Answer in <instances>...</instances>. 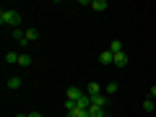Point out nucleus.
<instances>
[{
  "label": "nucleus",
  "mask_w": 156,
  "mask_h": 117,
  "mask_svg": "<svg viewBox=\"0 0 156 117\" xmlns=\"http://www.w3.org/2000/svg\"><path fill=\"white\" fill-rule=\"evenodd\" d=\"M0 23L3 26H11V29H21V13L5 8V11H0Z\"/></svg>",
  "instance_id": "nucleus-1"
},
{
  "label": "nucleus",
  "mask_w": 156,
  "mask_h": 117,
  "mask_svg": "<svg viewBox=\"0 0 156 117\" xmlns=\"http://www.w3.org/2000/svg\"><path fill=\"white\" fill-rule=\"evenodd\" d=\"M83 5H89L91 11H96V13H101V11H107V8H109V3H107V0H83Z\"/></svg>",
  "instance_id": "nucleus-2"
},
{
  "label": "nucleus",
  "mask_w": 156,
  "mask_h": 117,
  "mask_svg": "<svg viewBox=\"0 0 156 117\" xmlns=\"http://www.w3.org/2000/svg\"><path fill=\"white\" fill-rule=\"evenodd\" d=\"M37 39H39V29H26V34H23V42H21V44L26 47L29 42H37Z\"/></svg>",
  "instance_id": "nucleus-3"
},
{
  "label": "nucleus",
  "mask_w": 156,
  "mask_h": 117,
  "mask_svg": "<svg viewBox=\"0 0 156 117\" xmlns=\"http://www.w3.org/2000/svg\"><path fill=\"white\" fill-rule=\"evenodd\" d=\"M99 62H101V65H115V55H112L109 50H104L99 55Z\"/></svg>",
  "instance_id": "nucleus-4"
},
{
  "label": "nucleus",
  "mask_w": 156,
  "mask_h": 117,
  "mask_svg": "<svg viewBox=\"0 0 156 117\" xmlns=\"http://www.w3.org/2000/svg\"><path fill=\"white\" fill-rule=\"evenodd\" d=\"M91 104H94V107H104V109H107V94H96V96H91Z\"/></svg>",
  "instance_id": "nucleus-5"
},
{
  "label": "nucleus",
  "mask_w": 156,
  "mask_h": 117,
  "mask_svg": "<svg viewBox=\"0 0 156 117\" xmlns=\"http://www.w3.org/2000/svg\"><path fill=\"white\" fill-rule=\"evenodd\" d=\"M81 96H83V91L78 89V86H70V89H68V99H73V101H78V99H81Z\"/></svg>",
  "instance_id": "nucleus-6"
},
{
  "label": "nucleus",
  "mask_w": 156,
  "mask_h": 117,
  "mask_svg": "<svg viewBox=\"0 0 156 117\" xmlns=\"http://www.w3.org/2000/svg\"><path fill=\"white\" fill-rule=\"evenodd\" d=\"M89 112H91V117H107V115H109L104 107H94V104L89 107Z\"/></svg>",
  "instance_id": "nucleus-7"
},
{
  "label": "nucleus",
  "mask_w": 156,
  "mask_h": 117,
  "mask_svg": "<svg viewBox=\"0 0 156 117\" xmlns=\"http://www.w3.org/2000/svg\"><path fill=\"white\" fill-rule=\"evenodd\" d=\"M115 65L117 68H125V65H128V55H125V52H117V55H115Z\"/></svg>",
  "instance_id": "nucleus-8"
},
{
  "label": "nucleus",
  "mask_w": 156,
  "mask_h": 117,
  "mask_svg": "<svg viewBox=\"0 0 156 117\" xmlns=\"http://www.w3.org/2000/svg\"><path fill=\"white\" fill-rule=\"evenodd\" d=\"M86 94H89V96H96V94H101V86L96 83V81H91V83H89V89H86Z\"/></svg>",
  "instance_id": "nucleus-9"
},
{
  "label": "nucleus",
  "mask_w": 156,
  "mask_h": 117,
  "mask_svg": "<svg viewBox=\"0 0 156 117\" xmlns=\"http://www.w3.org/2000/svg\"><path fill=\"white\" fill-rule=\"evenodd\" d=\"M8 89H11V91H18V89H21V78H18V76L8 78Z\"/></svg>",
  "instance_id": "nucleus-10"
},
{
  "label": "nucleus",
  "mask_w": 156,
  "mask_h": 117,
  "mask_svg": "<svg viewBox=\"0 0 156 117\" xmlns=\"http://www.w3.org/2000/svg\"><path fill=\"white\" fill-rule=\"evenodd\" d=\"M68 117H91V112L86 109V107H78V109H76V112H70Z\"/></svg>",
  "instance_id": "nucleus-11"
},
{
  "label": "nucleus",
  "mask_w": 156,
  "mask_h": 117,
  "mask_svg": "<svg viewBox=\"0 0 156 117\" xmlns=\"http://www.w3.org/2000/svg\"><path fill=\"white\" fill-rule=\"evenodd\" d=\"M109 52H112V55H117V52H125V50H122V42H120V39H115V42L109 44Z\"/></svg>",
  "instance_id": "nucleus-12"
},
{
  "label": "nucleus",
  "mask_w": 156,
  "mask_h": 117,
  "mask_svg": "<svg viewBox=\"0 0 156 117\" xmlns=\"http://www.w3.org/2000/svg\"><path fill=\"white\" fill-rule=\"evenodd\" d=\"M117 89H120V86L112 81V83H107V86H104V94H107V96H112V94H117Z\"/></svg>",
  "instance_id": "nucleus-13"
},
{
  "label": "nucleus",
  "mask_w": 156,
  "mask_h": 117,
  "mask_svg": "<svg viewBox=\"0 0 156 117\" xmlns=\"http://www.w3.org/2000/svg\"><path fill=\"white\" fill-rule=\"evenodd\" d=\"M5 62H8V65H18V55H16V52H8V55H5Z\"/></svg>",
  "instance_id": "nucleus-14"
},
{
  "label": "nucleus",
  "mask_w": 156,
  "mask_h": 117,
  "mask_svg": "<svg viewBox=\"0 0 156 117\" xmlns=\"http://www.w3.org/2000/svg\"><path fill=\"white\" fill-rule=\"evenodd\" d=\"M18 65H21V68H29V65H31V57H29V55H18Z\"/></svg>",
  "instance_id": "nucleus-15"
},
{
  "label": "nucleus",
  "mask_w": 156,
  "mask_h": 117,
  "mask_svg": "<svg viewBox=\"0 0 156 117\" xmlns=\"http://www.w3.org/2000/svg\"><path fill=\"white\" fill-rule=\"evenodd\" d=\"M154 107H156V101H154V99H151V96H148V99L143 101V109H148V112H151V109H154Z\"/></svg>",
  "instance_id": "nucleus-16"
},
{
  "label": "nucleus",
  "mask_w": 156,
  "mask_h": 117,
  "mask_svg": "<svg viewBox=\"0 0 156 117\" xmlns=\"http://www.w3.org/2000/svg\"><path fill=\"white\" fill-rule=\"evenodd\" d=\"M13 37H16L18 42H23V31H21V29H13Z\"/></svg>",
  "instance_id": "nucleus-17"
},
{
  "label": "nucleus",
  "mask_w": 156,
  "mask_h": 117,
  "mask_svg": "<svg viewBox=\"0 0 156 117\" xmlns=\"http://www.w3.org/2000/svg\"><path fill=\"white\" fill-rule=\"evenodd\" d=\"M29 117H42V112H26Z\"/></svg>",
  "instance_id": "nucleus-18"
},
{
  "label": "nucleus",
  "mask_w": 156,
  "mask_h": 117,
  "mask_svg": "<svg viewBox=\"0 0 156 117\" xmlns=\"http://www.w3.org/2000/svg\"><path fill=\"white\" fill-rule=\"evenodd\" d=\"M151 99H156V86H151Z\"/></svg>",
  "instance_id": "nucleus-19"
},
{
  "label": "nucleus",
  "mask_w": 156,
  "mask_h": 117,
  "mask_svg": "<svg viewBox=\"0 0 156 117\" xmlns=\"http://www.w3.org/2000/svg\"><path fill=\"white\" fill-rule=\"evenodd\" d=\"M16 117H29V115H16Z\"/></svg>",
  "instance_id": "nucleus-20"
},
{
  "label": "nucleus",
  "mask_w": 156,
  "mask_h": 117,
  "mask_svg": "<svg viewBox=\"0 0 156 117\" xmlns=\"http://www.w3.org/2000/svg\"><path fill=\"white\" fill-rule=\"evenodd\" d=\"M107 117H109V115H107Z\"/></svg>",
  "instance_id": "nucleus-21"
}]
</instances>
